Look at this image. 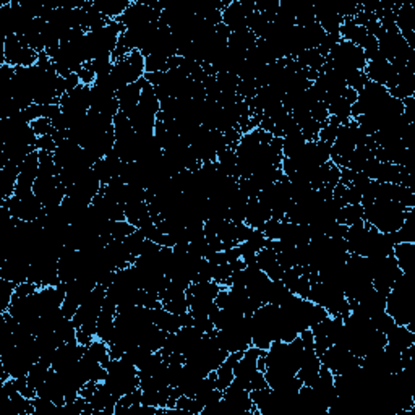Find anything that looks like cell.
<instances>
[{
    "mask_svg": "<svg viewBox=\"0 0 415 415\" xmlns=\"http://www.w3.org/2000/svg\"><path fill=\"white\" fill-rule=\"evenodd\" d=\"M362 206H364L365 223L383 234L396 232L404 224L409 211L412 210L391 200H375Z\"/></svg>",
    "mask_w": 415,
    "mask_h": 415,
    "instance_id": "1",
    "label": "cell"
},
{
    "mask_svg": "<svg viewBox=\"0 0 415 415\" xmlns=\"http://www.w3.org/2000/svg\"><path fill=\"white\" fill-rule=\"evenodd\" d=\"M414 294L409 275H403L394 282L386 297V313L397 326H407L414 321Z\"/></svg>",
    "mask_w": 415,
    "mask_h": 415,
    "instance_id": "2",
    "label": "cell"
},
{
    "mask_svg": "<svg viewBox=\"0 0 415 415\" xmlns=\"http://www.w3.org/2000/svg\"><path fill=\"white\" fill-rule=\"evenodd\" d=\"M105 370H108V377L104 379L105 386L118 399L140 388L138 368L125 359H110Z\"/></svg>",
    "mask_w": 415,
    "mask_h": 415,
    "instance_id": "3",
    "label": "cell"
},
{
    "mask_svg": "<svg viewBox=\"0 0 415 415\" xmlns=\"http://www.w3.org/2000/svg\"><path fill=\"white\" fill-rule=\"evenodd\" d=\"M208 336H213L218 346L227 354L245 352L251 344V316H244L240 321L226 329H213Z\"/></svg>",
    "mask_w": 415,
    "mask_h": 415,
    "instance_id": "4",
    "label": "cell"
},
{
    "mask_svg": "<svg viewBox=\"0 0 415 415\" xmlns=\"http://www.w3.org/2000/svg\"><path fill=\"white\" fill-rule=\"evenodd\" d=\"M144 73H147L144 72V57L140 51H134L125 59L114 64L110 78H112L114 85H116L118 91L122 88L131 85V83L140 81L144 77Z\"/></svg>",
    "mask_w": 415,
    "mask_h": 415,
    "instance_id": "5",
    "label": "cell"
},
{
    "mask_svg": "<svg viewBox=\"0 0 415 415\" xmlns=\"http://www.w3.org/2000/svg\"><path fill=\"white\" fill-rule=\"evenodd\" d=\"M39 54L31 49L25 42H21L16 34L3 39V62L10 67H33L38 64Z\"/></svg>",
    "mask_w": 415,
    "mask_h": 415,
    "instance_id": "6",
    "label": "cell"
},
{
    "mask_svg": "<svg viewBox=\"0 0 415 415\" xmlns=\"http://www.w3.org/2000/svg\"><path fill=\"white\" fill-rule=\"evenodd\" d=\"M320 362L321 365L331 370V373H333L334 377H338V375L349 373L352 372V370L359 368L362 359L351 354V352L346 351V349L341 346H338V344H333V346L326 349L323 354L320 355Z\"/></svg>",
    "mask_w": 415,
    "mask_h": 415,
    "instance_id": "7",
    "label": "cell"
},
{
    "mask_svg": "<svg viewBox=\"0 0 415 415\" xmlns=\"http://www.w3.org/2000/svg\"><path fill=\"white\" fill-rule=\"evenodd\" d=\"M67 284V295H65L64 303H62V312H64L65 318H70L72 320L75 313L81 305L83 302L88 299V295L92 292L95 289L96 281L91 279V277H78V279L65 282Z\"/></svg>",
    "mask_w": 415,
    "mask_h": 415,
    "instance_id": "8",
    "label": "cell"
},
{
    "mask_svg": "<svg viewBox=\"0 0 415 415\" xmlns=\"http://www.w3.org/2000/svg\"><path fill=\"white\" fill-rule=\"evenodd\" d=\"M159 16H161V12L156 10V8L144 5L141 0H136V2H131V5L127 8L122 16H118L117 21L123 26V28L129 29L134 28V26L158 23Z\"/></svg>",
    "mask_w": 415,
    "mask_h": 415,
    "instance_id": "9",
    "label": "cell"
},
{
    "mask_svg": "<svg viewBox=\"0 0 415 415\" xmlns=\"http://www.w3.org/2000/svg\"><path fill=\"white\" fill-rule=\"evenodd\" d=\"M223 399L226 401L229 407L232 409V412L236 415H258L257 407L251 403L250 391H247L245 388H242L236 381H232L231 385L223 391Z\"/></svg>",
    "mask_w": 415,
    "mask_h": 415,
    "instance_id": "10",
    "label": "cell"
},
{
    "mask_svg": "<svg viewBox=\"0 0 415 415\" xmlns=\"http://www.w3.org/2000/svg\"><path fill=\"white\" fill-rule=\"evenodd\" d=\"M364 73L366 75V78H368V81L378 83V85L385 86L386 90H390V88L394 86L396 77H397L396 68L392 67L391 62L386 60L385 57H381V59L370 60L368 64H366Z\"/></svg>",
    "mask_w": 415,
    "mask_h": 415,
    "instance_id": "11",
    "label": "cell"
},
{
    "mask_svg": "<svg viewBox=\"0 0 415 415\" xmlns=\"http://www.w3.org/2000/svg\"><path fill=\"white\" fill-rule=\"evenodd\" d=\"M85 349L86 347L81 346L78 341L62 344V346L55 349L54 354H52L51 368L55 370V372H60V370L77 365L78 362L81 360L83 354H85Z\"/></svg>",
    "mask_w": 415,
    "mask_h": 415,
    "instance_id": "12",
    "label": "cell"
},
{
    "mask_svg": "<svg viewBox=\"0 0 415 415\" xmlns=\"http://www.w3.org/2000/svg\"><path fill=\"white\" fill-rule=\"evenodd\" d=\"M116 313H117V305L112 302V300L108 299V295H105V300L98 318V325H96V339H101V341L108 344L112 341L114 328H116V323H114V320H116Z\"/></svg>",
    "mask_w": 415,
    "mask_h": 415,
    "instance_id": "13",
    "label": "cell"
},
{
    "mask_svg": "<svg viewBox=\"0 0 415 415\" xmlns=\"http://www.w3.org/2000/svg\"><path fill=\"white\" fill-rule=\"evenodd\" d=\"M221 289H223V286L214 281L193 282L185 292V297H187L188 305H192V303H211L218 297Z\"/></svg>",
    "mask_w": 415,
    "mask_h": 415,
    "instance_id": "14",
    "label": "cell"
},
{
    "mask_svg": "<svg viewBox=\"0 0 415 415\" xmlns=\"http://www.w3.org/2000/svg\"><path fill=\"white\" fill-rule=\"evenodd\" d=\"M122 164V159L117 156L116 151H112L105 158L99 159V161L92 166V171H95L96 177L99 179L101 185H108L110 180L117 179L118 175H121Z\"/></svg>",
    "mask_w": 415,
    "mask_h": 415,
    "instance_id": "15",
    "label": "cell"
},
{
    "mask_svg": "<svg viewBox=\"0 0 415 415\" xmlns=\"http://www.w3.org/2000/svg\"><path fill=\"white\" fill-rule=\"evenodd\" d=\"M273 218L271 210L268 206H264L258 198H250L247 203V213H245V224L247 226L260 229L262 231L264 224Z\"/></svg>",
    "mask_w": 415,
    "mask_h": 415,
    "instance_id": "16",
    "label": "cell"
},
{
    "mask_svg": "<svg viewBox=\"0 0 415 415\" xmlns=\"http://www.w3.org/2000/svg\"><path fill=\"white\" fill-rule=\"evenodd\" d=\"M315 20L316 23L325 29L326 34H338L341 26L344 25V20L339 15L336 7H315Z\"/></svg>",
    "mask_w": 415,
    "mask_h": 415,
    "instance_id": "17",
    "label": "cell"
},
{
    "mask_svg": "<svg viewBox=\"0 0 415 415\" xmlns=\"http://www.w3.org/2000/svg\"><path fill=\"white\" fill-rule=\"evenodd\" d=\"M143 83H144V77L141 78L140 81L131 83V85L122 88V90L117 91L116 98L118 99V104H121V112L125 114L127 117L134 112V110L136 109V105H138V103H140Z\"/></svg>",
    "mask_w": 415,
    "mask_h": 415,
    "instance_id": "18",
    "label": "cell"
},
{
    "mask_svg": "<svg viewBox=\"0 0 415 415\" xmlns=\"http://www.w3.org/2000/svg\"><path fill=\"white\" fill-rule=\"evenodd\" d=\"M18 175L20 166L13 164L10 161L0 167V200H8L15 195Z\"/></svg>",
    "mask_w": 415,
    "mask_h": 415,
    "instance_id": "19",
    "label": "cell"
},
{
    "mask_svg": "<svg viewBox=\"0 0 415 415\" xmlns=\"http://www.w3.org/2000/svg\"><path fill=\"white\" fill-rule=\"evenodd\" d=\"M386 346L394 352H404L405 349L415 344V333H412L407 326H394L390 333L386 334Z\"/></svg>",
    "mask_w": 415,
    "mask_h": 415,
    "instance_id": "20",
    "label": "cell"
},
{
    "mask_svg": "<svg viewBox=\"0 0 415 415\" xmlns=\"http://www.w3.org/2000/svg\"><path fill=\"white\" fill-rule=\"evenodd\" d=\"M412 16L414 8L412 5H409V3H401V5L396 8V28L401 33V36L407 41L410 47H412V38L415 36Z\"/></svg>",
    "mask_w": 415,
    "mask_h": 415,
    "instance_id": "21",
    "label": "cell"
},
{
    "mask_svg": "<svg viewBox=\"0 0 415 415\" xmlns=\"http://www.w3.org/2000/svg\"><path fill=\"white\" fill-rule=\"evenodd\" d=\"M153 323L164 333H177L180 328H184L182 315H174V313L167 312L164 307L151 308Z\"/></svg>",
    "mask_w": 415,
    "mask_h": 415,
    "instance_id": "22",
    "label": "cell"
},
{
    "mask_svg": "<svg viewBox=\"0 0 415 415\" xmlns=\"http://www.w3.org/2000/svg\"><path fill=\"white\" fill-rule=\"evenodd\" d=\"M257 266L262 269L263 273H266V276L271 281L281 279L282 271L279 262H277V255L275 250L271 249H263L257 253Z\"/></svg>",
    "mask_w": 415,
    "mask_h": 415,
    "instance_id": "23",
    "label": "cell"
},
{
    "mask_svg": "<svg viewBox=\"0 0 415 415\" xmlns=\"http://www.w3.org/2000/svg\"><path fill=\"white\" fill-rule=\"evenodd\" d=\"M130 5V0H92V7L108 20H117Z\"/></svg>",
    "mask_w": 415,
    "mask_h": 415,
    "instance_id": "24",
    "label": "cell"
},
{
    "mask_svg": "<svg viewBox=\"0 0 415 415\" xmlns=\"http://www.w3.org/2000/svg\"><path fill=\"white\" fill-rule=\"evenodd\" d=\"M3 397H5L7 405L10 407L13 414L16 415H34L36 410H34L33 405V399H28V397L21 394L20 391L12 390V391H5L3 392Z\"/></svg>",
    "mask_w": 415,
    "mask_h": 415,
    "instance_id": "25",
    "label": "cell"
},
{
    "mask_svg": "<svg viewBox=\"0 0 415 415\" xmlns=\"http://www.w3.org/2000/svg\"><path fill=\"white\" fill-rule=\"evenodd\" d=\"M392 257H394L397 266L401 268V271L404 275H409L410 268L415 262V244H409V242H403V244L394 245L392 250Z\"/></svg>",
    "mask_w": 415,
    "mask_h": 415,
    "instance_id": "26",
    "label": "cell"
},
{
    "mask_svg": "<svg viewBox=\"0 0 415 415\" xmlns=\"http://www.w3.org/2000/svg\"><path fill=\"white\" fill-rule=\"evenodd\" d=\"M49 372H51V362L39 359V362H36V364L33 365V368L29 370V373L26 375L31 390H34L38 392V388L41 386L44 381H46Z\"/></svg>",
    "mask_w": 415,
    "mask_h": 415,
    "instance_id": "27",
    "label": "cell"
},
{
    "mask_svg": "<svg viewBox=\"0 0 415 415\" xmlns=\"http://www.w3.org/2000/svg\"><path fill=\"white\" fill-rule=\"evenodd\" d=\"M364 219V206L362 205H346L341 210V214H339L338 223L342 224V226H354V224L362 223Z\"/></svg>",
    "mask_w": 415,
    "mask_h": 415,
    "instance_id": "28",
    "label": "cell"
},
{
    "mask_svg": "<svg viewBox=\"0 0 415 415\" xmlns=\"http://www.w3.org/2000/svg\"><path fill=\"white\" fill-rule=\"evenodd\" d=\"M307 140L303 138L302 131L297 134L287 135L282 138V156L284 158H294L295 154L300 153V149L305 147Z\"/></svg>",
    "mask_w": 415,
    "mask_h": 415,
    "instance_id": "29",
    "label": "cell"
},
{
    "mask_svg": "<svg viewBox=\"0 0 415 415\" xmlns=\"http://www.w3.org/2000/svg\"><path fill=\"white\" fill-rule=\"evenodd\" d=\"M85 354L90 355L91 359L98 360L103 366H108L110 362V355H109V344L101 341V339H95L90 346H86Z\"/></svg>",
    "mask_w": 415,
    "mask_h": 415,
    "instance_id": "30",
    "label": "cell"
},
{
    "mask_svg": "<svg viewBox=\"0 0 415 415\" xmlns=\"http://www.w3.org/2000/svg\"><path fill=\"white\" fill-rule=\"evenodd\" d=\"M290 295H292V292L287 289L286 284L281 279L271 281V286H269V292H268V303L281 307Z\"/></svg>",
    "mask_w": 415,
    "mask_h": 415,
    "instance_id": "31",
    "label": "cell"
},
{
    "mask_svg": "<svg viewBox=\"0 0 415 415\" xmlns=\"http://www.w3.org/2000/svg\"><path fill=\"white\" fill-rule=\"evenodd\" d=\"M16 284H13L12 281L3 279L0 277V313H5L10 308L13 294H15Z\"/></svg>",
    "mask_w": 415,
    "mask_h": 415,
    "instance_id": "32",
    "label": "cell"
},
{
    "mask_svg": "<svg viewBox=\"0 0 415 415\" xmlns=\"http://www.w3.org/2000/svg\"><path fill=\"white\" fill-rule=\"evenodd\" d=\"M147 240V238H144V236H143V232L140 231V229H136L135 232H131L129 237H125L123 238V245H125V249L129 250V253L131 255V257H134L135 260L140 257V253H141V247H143V242Z\"/></svg>",
    "mask_w": 415,
    "mask_h": 415,
    "instance_id": "33",
    "label": "cell"
},
{
    "mask_svg": "<svg viewBox=\"0 0 415 415\" xmlns=\"http://www.w3.org/2000/svg\"><path fill=\"white\" fill-rule=\"evenodd\" d=\"M55 334L62 344L77 341V328H75L73 321L70 320V318H65V320L57 326Z\"/></svg>",
    "mask_w": 415,
    "mask_h": 415,
    "instance_id": "34",
    "label": "cell"
},
{
    "mask_svg": "<svg viewBox=\"0 0 415 415\" xmlns=\"http://www.w3.org/2000/svg\"><path fill=\"white\" fill-rule=\"evenodd\" d=\"M175 410H182L185 414H195V415H201L203 412V405L198 403L195 397H190L182 394L175 403Z\"/></svg>",
    "mask_w": 415,
    "mask_h": 415,
    "instance_id": "35",
    "label": "cell"
},
{
    "mask_svg": "<svg viewBox=\"0 0 415 415\" xmlns=\"http://www.w3.org/2000/svg\"><path fill=\"white\" fill-rule=\"evenodd\" d=\"M153 352H149L148 349H144L143 346H134V347H130L129 351L125 352V354H123V357L122 359H125L127 362H130V364H134L136 368H138V366L143 364L144 360L148 359L149 355H151Z\"/></svg>",
    "mask_w": 415,
    "mask_h": 415,
    "instance_id": "36",
    "label": "cell"
},
{
    "mask_svg": "<svg viewBox=\"0 0 415 415\" xmlns=\"http://www.w3.org/2000/svg\"><path fill=\"white\" fill-rule=\"evenodd\" d=\"M339 125H341V123H339V121H338L336 117H329V121L326 122L323 127H321L320 135H318V140L326 141V143L333 144L334 140H336Z\"/></svg>",
    "mask_w": 415,
    "mask_h": 415,
    "instance_id": "37",
    "label": "cell"
},
{
    "mask_svg": "<svg viewBox=\"0 0 415 415\" xmlns=\"http://www.w3.org/2000/svg\"><path fill=\"white\" fill-rule=\"evenodd\" d=\"M162 307H164L167 312L174 313V315H182V313H187L190 310V305L185 295L177 299H172L169 302H164L162 303Z\"/></svg>",
    "mask_w": 415,
    "mask_h": 415,
    "instance_id": "38",
    "label": "cell"
},
{
    "mask_svg": "<svg viewBox=\"0 0 415 415\" xmlns=\"http://www.w3.org/2000/svg\"><path fill=\"white\" fill-rule=\"evenodd\" d=\"M372 321H373L375 328H377L379 333H383V334H388L392 328H394V326H397L394 323V320H392V318L388 315L386 312L379 313V315L372 318Z\"/></svg>",
    "mask_w": 415,
    "mask_h": 415,
    "instance_id": "39",
    "label": "cell"
},
{
    "mask_svg": "<svg viewBox=\"0 0 415 415\" xmlns=\"http://www.w3.org/2000/svg\"><path fill=\"white\" fill-rule=\"evenodd\" d=\"M29 125H31V129H33V131L38 136L51 135L52 129H54V127H52V121H51V118H38V121L31 122Z\"/></svg>",
    "mask_w": 415,
    "mask_h": 415,
    "instance_id": "40",
    "label": "cell"
},
{
    "mask_svg": "<svg viewBox=\"0 0 415 415\" xmlns=\"http://www.w3.org/2000/svg\"><path fill=\"white\" fill-rule=\"evenodd\" d=\"M33 405L34 410H36V414H42V412H52V410H57L59 407L52 403V401L46 399V397L42 396H36L33 399Z\"/></svg>",
    "mask_w": 415,
    "mask_h": 415,
    "instance_id": "41",
    "label": "cell"
},
{
    "mask_svg": "<svg viewBox=\"0 0 415 415\" xmlns=\"http://www.w3.org/2000/svg\"><path fill=\"white\" fill-rule=\"evenodd\" d=\"M36 149H38V151H49V153H54L55 149H57V143H55V140L52 138L51 135L38 136Z\"/></svg>",
    "mask_w": 415,
    "mask_h": 415,
    "instance_id": "42",
    "label": "cell"
},
{
    "mask_svg": "<svg viewBox=\"0 0 415 415\" xmlns=\"http://www.w3.org/2000/svg\"><path fill=\"white\" fill-rule=\"evenodd\" d=\"M78 77H79V81H81V85H85V86H92L96 81V73L92 72L88 65H83V68L78 72Z\"/></svg>",
    "mask_w": 415,
    "mask_h": 415,
    "instance_id": "43",
    "label": "cell"
}]
</instances>
